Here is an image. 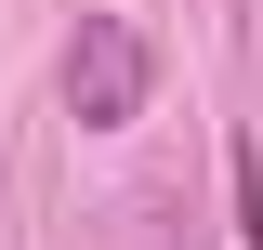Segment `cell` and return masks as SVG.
<instances>
[{
  "label": "cell",
  "mask_w": 263,
  "mask_h": 250,
  "mask_svg": "<svg viewBox=\"0 0 263 250\" xmlns=\"http://www.w3.org/2000/svg\"><path fill=\"white\" fill-rule=\"evenodd\" d=\"M145 79H158L145 27H132V13H79V40H66V119L79 132H119L132 105H145Z\"/></svg>",
  "instance_id": "6da1fadb"
}]
</instances>
